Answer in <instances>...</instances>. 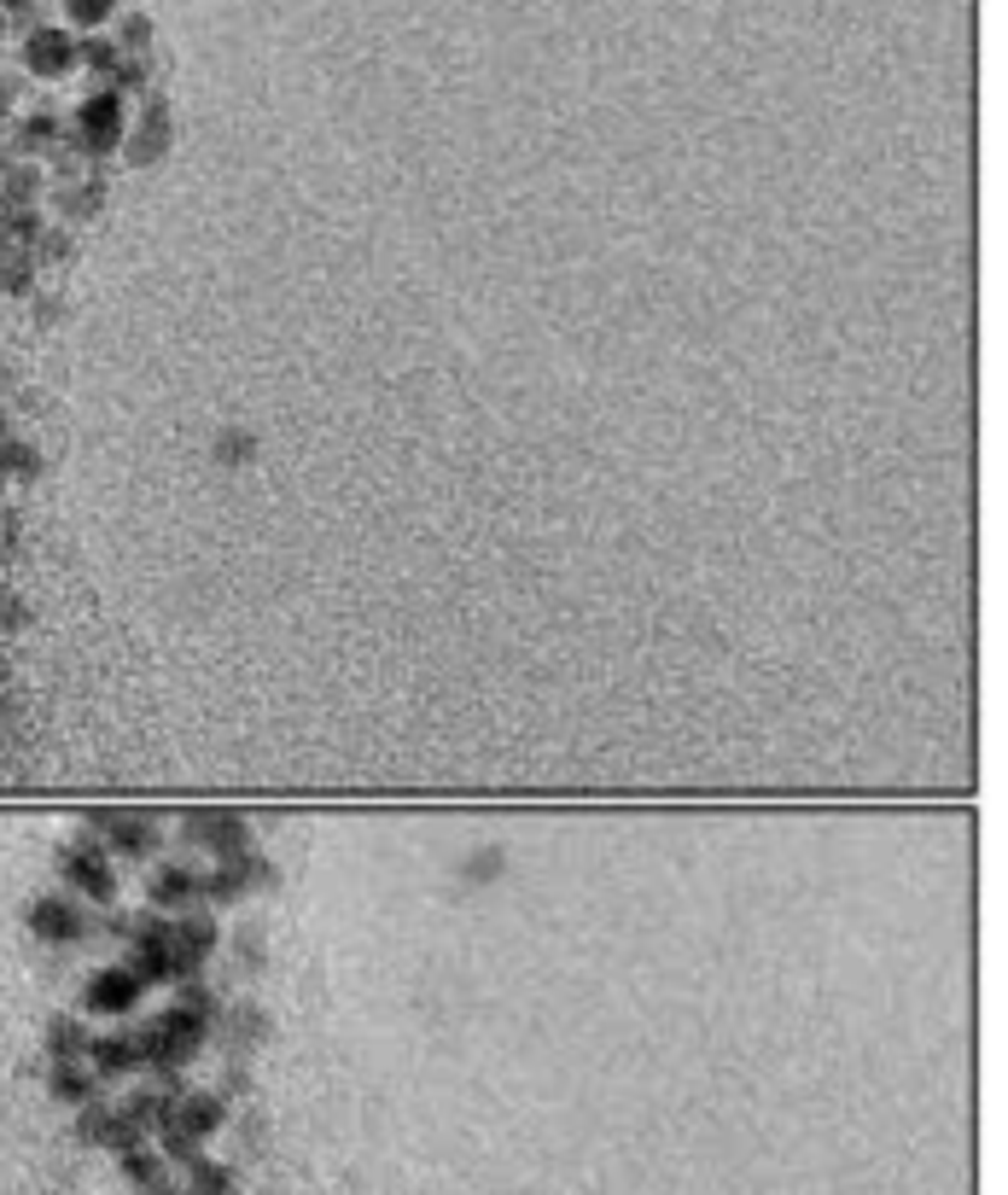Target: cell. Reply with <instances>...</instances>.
Returning <instances> with one entry per match:
<instances>
[{"label":"cell","mask_w":1008,"mask_h":1195,"mask_svg":"<svg viewBox=\"0 0 1008 1195\" xmlns=\"http://www.w3.org/2000/svg\"><path fill=\"white\" fill-rule=\"evenodd\" d=\"M30 921H35V933H42V939H53V944H70V939L82 933V910H77L70 899H47V904H35Z\"/></svg>","instance_id":"3"},{"label":"cell","mask_w":1008,"mask_h":1195,"mask_svg":"<svg viewBox=\"0 0 1008 1195\" xmlns=\"http://www.w3.org/2000/svg\"><path fill=\"white\" fill-rule=\"evenodd\" d=\"M186 899H198L193 869H164V875L152 881V904H186Z\"/></svg>","instance_id":"6"},{"label":"cell","mask_w":1008,"mask_h":1195,"mask_svg":"<svg viewBox=\"0 0 1008 1195\" xmlns=\"http://www.w3.org/2000/svg\"><path fill=\"white\" fill-rule=\"evenodd\" d=\"M134 998H141V974H129V968H105L88 986V1010H99V1015H123Z\"/></svg>","instance_id":"2"},{"label":"cell","mask_w":1008,"mask_h":1195,"mask_svg":"<svg viewBox=\"0 0 1008 1195\" xmlns=\"http://www.w3.org/2000/svg\"><path fill=\"white\" fill-rule=\"evenodd\" d=\"M30 65H35V70H65V65H70V35L42 30V35L30 42Z\"/></svg>","instance_id":"5"},{"label":"cell","mask_w":1008,"mask_h":1195,"mask_svg":"<svg viewBox=\"0 0 1008 1195\" xmlns=\"http://www.w3.org/2000/svg\"><path fill=\"white\" fill-rule=\"evenodd\" d=\"M59 875H65V881H70V892H82V899H111V892H117V875H111V857L99 852L94 840L70 845V852H65V863H59Z\"/></svg>","instance_id":"1"},{"label":"cell","mask_w":1008,"mask_h":1195,"mask_svg":"<svg viewBox=\"0 0 1008 1195\" xmlns=\"http://www.w3.org/2000/svg\"><path fill=\"white\" fill-rule=\"evenodd\" d=\"M65 6H70V18H77V23H105L111 0H65Z\"/></svg>","instance_id":"7"},{"label":"cell","mask_w":1008,"mask_h":1195,"mask_svg":"<svg viewBox=\"0 0 1008 1195\" xmlns=\"http://www.w3.org/2000/svg\"><path fill=\"white\" fill-rule=\"evenodd\" d=\"M82 129H88V141H94V146H111V141H117V129H123V123H117V99H111V94H99L94 106L82 111Z\"/></svg>","instance_id":"4"}]
</instances>
